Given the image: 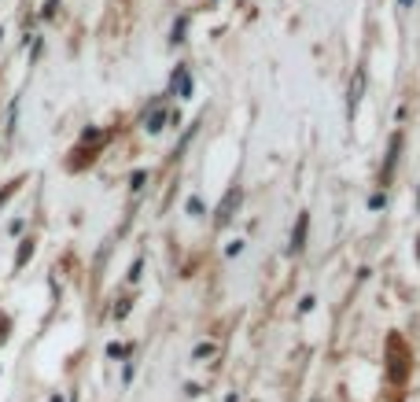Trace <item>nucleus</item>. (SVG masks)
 Segmentation results:
<instances>
[{
  "label": "nucleus",
  "mask_w": 420,
  "mask_h": 402,
  "mask_svg": "<svg viewBox=\"0 0 420 402\" xmlns=\"http://www.w3.org/2000/svg\"><path fill=\"white\" fill-rule=\"evenodd\" d=\"M361 96H365V67H358L354 70V81H351V96H346V111H358V104H361Z\"/></svg>",
  "instance_id": "1"
},
{
  "label": "nucleus",
  "mask_w": 420,
  "mask_h": 402,
  "mask_svg": "<svg viewBox=\"0 0 420 402\" xmlns=\"http://www.w3.org/2000/svg\"><path fill=\"white\" fill-rule=\"evenodd\" d=\"M236 203H240V189H229L225 203L218 207V214H214V222H218V225H229V222H233V210H236Z\"/></svg>",
  "instance_id": "2"
},
{
  "label": "nucleus",
  "mask_w": 420,
  "mask_h": 402,
  "mask_svg": "<svg viewBox=\"0 0 420 402\" xmlns=\"http://www.w3.org/2000/svg\"><path fill=\"white\" fill-rule=\"evenodd\" d=\"M192 89H196V85H192V74H188L184 67H177V70H173V93H177L181 100H192Z\"/></svg>",
  "instance_id": "3"
},
{
  "label": "nucleus",
  "mask_w": 420,
  "mask_h": 402,
  "mask_svg": "<svg viewBox=\"0 0 420 402\" xmlns=\"http://www.w3.org/2000/svg\"><path fill=\"white\" fill-rule=\"evenodd\" d=\"M166 122H170V111H166V107H155V111L148 114V122H144V129H148V133H163Z\"/></svg>",
  "instance_id": "4"
},
{
  "label": "nucleus",
  "mask_w": 420,
  "mask_h": 402,
  "mask_svg": "<svg viewBox=\"0 0 420 402\" xmlns=\"http://www.w3.org/2000/svg\"><path fill=\"white\" fill-rule=\"evenodd\" d=\"M306 225H310V214H299L295 233H292V251H302V248H306Z\"/></svg>",
  "instance_id": "5"
},
{
  "label": "nucleus",
  "mask_w": 420,
  "mask_h": 402,
  "mask_svg": "<svg viewBox=\"0 0 420 402\" xmlns=\"http://www.w3.org/2000/svg\"><path fill=\"white\" fill-rule=\"evenodd\" d=\"M398 152H402V133L391 137V148H387V159H384V177L395 170V159H398Z\"/></svg>",
  "instance_id": "6"
},
{
  "label": "nucleus",
  "mask_w": 420,
  "mask_h": 402,
  "mask_svg": "<svg viewBox=\"0 0 420 402\" xmlns=\"http://www.w3.org/2000/svg\"><path fill=\"white\" fill-rule=\"evenodd\" d=\"M184 210L192 214V218H199V214H203V199H199V196H188V203H184Z\"/></svg>",
  "instance_id": "7"
},
{
  "label": "nucleus",
  "mask_w": 420,
  "mask_h": 402,
  "mask_svg": "<svg viewBox=\"0 0 420 402\" xmlns=\"http://www.w3.org/2000/svg\"><path fill=\"white\" fill-rule=\"evenodd\" d=\"M34 255V240H22V248H19V258H15V266H26V258Z\"/></svg>",
  "instance_id": "8"
},
{
  "label": "nucleus",
  "mask_w": 420,
  "mask_h": 402,
  "mask_svg": "<svg viewBox=\"0 0 420 402\" xmlns=\"http://www.w3.org/2000/svg\"><path fill=\"white\" fill-rule=\"evenodd\" d=\"M144 181H148V170H137V174L129 177V189H133V192H140V189H144Z\"/></svg>",
  "instance_id": "9"
},
{
  "label": "nucleus",
  "mask_w": 420,
  "mask_h": 402,
  "mask_svg": "<svg viewBox=\"0 0 420 402\" xmlns=\"http://www.w3.org/2000/svg\"><path fill=\"white\" fill-rule=\"evenodd\" d=\"M140 269H144V258H137V262L129 266V284H137V281H140Z\"/></svg>",
  "instance_id": "10"
},
{
  "label": "nucleus",
  "mask_w": 420,
  "mask_h": 402,
  "mask_svg": "<svg viewBox=\"0 0 420 402\" xmlns=\"http://www.w3.org/2000/svg\"><path fill=\"white\" fill-rule=\"evenodd\" d=\"M173 45H181V41H184V19H177V26H173Z\"/></svg>",
  "instance_id": "11"
},
{
  "label": "nucleus",
  "mask_w": 420,
  "mask_h": 402,
  "mask_svg": "<svg viewBox=\"0 0 420 402\" xmlns=\"http://www.w3.org/2000/svg\"><path fill=\"white\" fill-rule=\"evenodd\" d=\"M207 354H214V343H199V347L192 351V358H207Z\"/></svg>",
  "instance_id": "12"
},
{
  "label": "nucleus",
  "mask_w": 420,
  "mask_h": 402,
  "mask_svg": "<svg viewBox=\"0 0 420 402\" xmlns=\"http://www.w3.org/2000/svg\"><path fill=\"white\" fill-rule=\"evenodd\" d=\"M240 251H243V240H233V243H229V248H225V255H229V258H236Z\"/></svg>",
  "instance_id": "13"
},
{
  "label": "nucleus",
  "mask_w": 420,
  "mask_h": 402,
  "mask_svg": "<svg viewBox=\"0 0 420 402\" xmlns=\"http://www.w3.org/2000/svg\"><path fill=\"white\" fill-rule=\"evenodd\" d=\"M369 207H372V210H380V207H384V192H376V196H369Z\"/></svg>",
  "instance_id": "14"
},
{
  "label": "nucleus",
  "mask_w": 420,
  "mask_h": 402,
  "mask_svg": "<svg viewBox=\"0 0 420 402\" xmlns=\"http://www.w3.org/2000/svg\"><path fill=\"white\" fill-rule=\"evenodd\" d=\"M107 354H111V358H122V354H126V347H122V343H111Z\"/></svg>",
  "instance_id": "15"
},
{
  "label": "nucleus",
  "mask_w": 420,
  "mask_h": 402,
  "mask_svg": "<svg viewBox=\"0 0 420 402\" xmlns=\"http://www.w3.org/2000/svg\"><path fill=\"white\" fill-rule=\"evenodd\" d=\"M398 8H413V0H398Z\"/></svg>",
  "instance_id": "16"
},
{
  "label": "nucleus",
  "mask_w": 420,
  "mask_h": 402,
  "mask_svg": "<svg viewBox=\"0 0 420 402\" xmlns=\"http://www.w3.org/2000/svg\"><path fill=\"white\" fill-rule=\"evenodd\" d=\"M48 402H63V398H60V395H52V398H48Z\"/></svg>",
  "instance_id": "17"
},
{
  "label": "nucleus",
  "mask_w": 420,
  "mask_h": 402,
  "mask_svg": "<svg viewBox=\"0 0 420 402\" xmlns=\"http://www.w3.org/2000/svg\"><path fill=\"white\" fill-rule=\"evenodd\" d=\"M416 258H420V240H416Z\"/></svg>",
  "instance_id": "18"
},
{
  "label": "nucleus",
  "mask_w": 420,
  "mask_h": 402,
  "mask_svg": "<svg viewBox=\"0 0 420 402\" xmlns=\"http://www.w3.org/2000/svg\"><path fill=\"white\" fill-rule=\"evenodd\" d=\"M416 210H420V196H416Z\"/></svg>",
  "instance_id": "19"
}]
</instances>
